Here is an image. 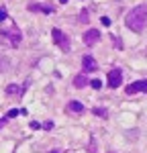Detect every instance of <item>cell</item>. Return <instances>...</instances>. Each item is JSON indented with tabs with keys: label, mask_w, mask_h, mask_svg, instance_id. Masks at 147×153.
Returning a JSON list of instances; mask_svg holds the SVG:
<instances>
[{
	"label": "cell",
	"mask_w": 147,
	"mask_h": 153,
	"mask_svg": "<svg viewBox=\"0 0 147 153\" xmlns=\"http://www.w3.org/2000/svg\"><path fill=\"white\" fill-rule=\"evenodd\" d=\"M29 10L31 12H35V10H41V12H53V8L51 6H47V4H29Z\"/></svg>",
	"instance_id": "obj_9"
},
{
	"label": "cell",
	"mask_w": 147,
	"mask_h": 153,
	"mask_svg": "<svg viewBox=\"0 0 147 153\" xmlns=\"http://www.w3.org/2000/svg\"><path fill=\"white\" fill-rule=\"evenodd\" d=\"M59 2H61V4H65V2H68V0H59Z\"/></svg>",
	"instance_id": "obj_19"
},
{
	"label": "cell",
	"mask_w": 147,
	"mask_h": 153,
	"mask_svg": "<svg viewBox=\"0 0 147 153\" xmlns=\"http://www.w3.org/2000/svg\"><path fill=\"white\" fill-rule=\"evenodd\" d=\"M51 37H53V41H55V45L61 49V51H70L72 49V43H70V37L65 35L63 31H59V29H51Z\"/></svg>",
	"instance_id": "obj_2"
},
{
	"label": "cell",
	"mask_w": 147,
	"mask_h": 153,
	"mask_svg": "<svg viewBox=\"0 0 147 153\" xmlns=\"http://www.w3.org/2000/svg\"><path fill=\"white\" fill-rule=\"evenodd\" d=\"M96 68H98V63L92 55H84V57H82V70H84V74L96 71Z\"/></svg>",
	"instance_id": "obj_7"
},
{
	"label": "cell",
	"mask_w": 147,
	"mask_h": 153,
	"mask_svg": "<svg viewBox=\"0 0 147 153\" xmlns=\"http://www.w3.org/2000/svg\"><path fill=\"white\" fill-rule=\"evenodd\" d=\"M4 123H6V118H2V120H0V129L4 127Z\"/></svg>",
	"instance_id": "obj_18"
},
{
	"label": "cell",
	"mask_w": 147,
	"mask_h": 153,
	"mask_svg": "<svg viewBox=\"0 0 147 153\" xmlns=\"http://www.w3.org/2000/svg\"><path fill=\"white\" fill-rule=\"evenodd\" d=\"M82 39H84V45H88V47H94V45L98 43V39H100V31H98V29H88Z\"/></svg>",
	"instance_id": "obj_4"
},
{
	"label": "cell",
	"mask_w": 147,
	"mask_h": 153,
	"mask_svg": "<svg viewBox=\"0 0 147 153\" xmlns=\"http://www.w3.org/2000/svg\"><path fill=\"white\" fill-rule=\"evenodd\" d=\"M125 25L131 31H135V33L145 31V27H147V4H139V6H135L133 10L127 12Z\"/></svg>",
	"instance_id": "obj_1"
},
{
	"label": "cell",
	"mask_w": 147,
	"mask_h": 153,
	"mask_svg": "<svg viewBox=\"0 0 147 153\" xmlns=\"http://www.w3.org/2000/svg\"><path fill=\"white\" fill-rule=\"evenodd\" d=\"M51 153H59V151H51Z\"/></svg>",
	"instance_id": "obj_20"
},
{
	"label": "cell",
	"mask_w": 147,
	"mask_h": 153,
	"mask_svg": "<svg viewBox=\"0 0 147 153\" xmlns=\"http://www.w3.org/2000/svg\"><path fill=\"white\" fill-rule=\"evenodd\" d=\"M94 149H96V141L92 139V141H90V153H94Z\"/></svg>",
	"instance_id": "obj_17"
},
{
	"label": "cell",
	"mask_w": 147,
	"mask_h": 153,
	"mask_svg": "<svg viewBox=\"0 0 147 153\" xmlns=\"http://www.w3.org/2000/svg\"><path fill=\"white\" fill-rule=\"evenodd\" d=\"M86 84H90V82H88V78H86L84 74H80V76L74 78V86H76V88H84Z\"/></svg>",
	"instance_id": "obj_10"
},
{
	"label": "cell",
	"mask_w": 147,
	"mask_h": 153,
	"mask_svg": "<svg viewBox=\"0 0 147 153\" xmlns=\"http://www.w3.org/2000/svg\"><path fill=\"white\" fill-rule=\"evenodd\" d=\"M68 110L74 112V114H80V112H84V104L78 102V100H70V102H68Z\"/></svg>",
	"instance_id": "obj_8"
},
{
	"label": "cell",
	"mask_w": 147,
	"mask_h": 153,
	"mask_svg": "<svg viewBox=\"0 0 147 153\" xmlns=\"http://www.w3.org/2000/svg\"><path fill=\"white\" fill-rule=\"evenodd\" d=\"M6 19H8L6 10H4V8H0V23H2V21H6Z\"/></svg>",
	"instance_id": "obj_16"
},
{
	"label": "cell",
	"mask_w": 147,
	"mask_h": 153,
	"mask_svg": "<svg viewBox=\"0 0 147 153\" xmlns=\"http://www.w3.org/2000/svg\"><path fill=\"white\" fill-rule=\"evenodd\" d=\"M90 86L96 88V90H100V88H102V82H100V80H90Z\"/></svg>",
	"instance_id": "obj_13"
},
{
	"label": "cell",
	"mask_w": 147,
	"mask_h": 153,
	"mask_svg": "<svg viewBox=\"0 0 147 153\" xmlns=\"http://www.w3.org/2000/svg\"><path fill=\"white\" fill-rule=\"evenodd\" d=\"M139 92H147V80H139V82L129 84L127 94H139Z\"/></svg>",
	"instance_id": "obj_6"
},
{
	"label": "cell",
	"mask_w": 147,
	"mask_h": 153,
	"mask_svg": "<svg viewBox=\"0 0 147 153\" xmlns=\"http://www.w3.org/2000/svg\"><path fill=\"white\" fill-rule=\"evenodd\" d=\"M6 94H21V90H19L16 84H10V86L6 88Z\"/></svg>",
	"instance_id": "obj_11"
},
{
	"label": "cell",
	"mask_w": 147,
	"mask_h": 153,
	"mask_svg": "<svg viewBox=\"0 0 147 153\" xmlns=\"http://www.w3.org/2000/svg\"><path fill=\"white\" fill-rule=\"evenodd\" d=\"M110 153H112V151H110Z\"/></svg>",
	"instance_id": "obj_21"
},
{
	"label": "cell",
	"mask_w": 147,
	"mask_h": 153,
	"mask_svg": "<svg viewBox=\"0 0 147 153\" xmlns=\"http://www.w3.org/2000/svg\"><path fill=\"white\" fill-rule=\"evenodd\" d=\"M94 114H98V117H108V112H106V110H104V108H94Z\"/></svg>",
	"instance_id": "obj_12"
},
{
	"label": "cell",
	"mask_w": 147,
	"mask_h": 153,
	"mask_svg": "<svg viewBox=\"0 0 147 153\" xmlns=\"http://www.w3.org/2000/svg\"><path fill=\"white\" fill-rule=\"evenodd\" d=\"M122 84V71L121 70H110L108 71V88H119Z\"/></svg>",
	"instance_id": "obj_5"
},
{
	"label": "cell",
	"mask_w": 147,
	"mask_h": 153,
	"mask_svg": "<svg viewBox=\"0 0 147 153\" xmlns=\"http://www.w3.org/2000/svg\"><path fill=\"white\" fill-rule=\"evenodd\" d=\"M19 112H21V114H23L24 110H16V108H12V110H8V114H6V117H8V118H12V117H16V114H19Z\"/></svg>",
	"instance_id": "obj_14"
},
{
	"label": "cell",
	"mask_w": 147,
	"mask_h": 153,
	"mask_svg": "<svg viewBox=\"0 0 147 153\" xmlns=\"http://www.w3.org/2000/svg\"><path fill=\"white\" fill-rule=\"evenodd\" d=\"M0 35L6 37V39H10V45H19L21 43V39H23V35H21V31L16 29V27H10V29H0Z\"/></svg>",
	"instance_id": "obj_3"
},
{
	"label": "cell",
	"mask_w": 147,
	"mask_h": 153,
	"mask_svg": "<svg viewBox=\"0 0 147 153\" xmlns=\"http://www.w3.org/2000/svg\"><path fill=\"white\" fill-rule=\"evenodd\" d=\"M100 23L104 25V27H110V25H112V23H110V19H108V16H102V19H100Z\"/></svg>",
	"instance_id": "obj_15"
}]
</instances>
